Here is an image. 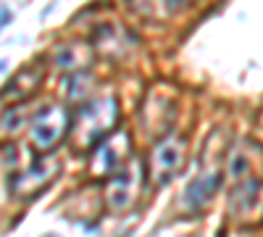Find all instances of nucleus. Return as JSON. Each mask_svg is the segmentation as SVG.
Listing matches in <instances>:
<instances>
[{
	"instance_id": "nucleus-1",
	"label": "nucleus",
	"mask_w": 263,
	"mask_h": 237,
	"mask_svg": "<svg viewBox=\"0 0 263 237\" xmlns=\"http://www.w3.org/2000/svg\"><path fill=\"white\" fill-rule=\"evenodd\" d=\"M116 114H119V105H116L114 98L92 100L79 114V119L74 124L77 142L79 145H95V142H100V137L116 124Z\"/></svg>"
},
{
	"instance_id": "nucleus-2",
	"label": "nucleus",
	"mask_w": 263,
	"mask_h": 237,
	"mask_svg": "<svg viewBox=\"0 0 263 237\" xmlns=\"http://www.w3.org/2000/svg\"><path fill=\"white\" fill-rule=\"evenodd\" d=\"M66 126H69V114H66V108L63 105H50V108L40 111L32 119L29 132H32V140H34L37 148L48 150L63 137Z\"/></svg>"
},
{
	"instance_id": "nucleus-3",
	"label": "nucleus",
	"mask_w": 263,
	"mask_h": 237,
	"mask_svg": "<svg viewBox=\"0 0 263 237\" xmlns=\"http://www.w3.org/2000/svg\"><path fill=\"white\" fill-rule=\"evenodd\" d=\"M182 142L177 137H166L158 148H156V153H153V179L161 182L166 179L168 174H174V171L179 169L182 163Z\"/></svg>"
},
{
	"instance_id": "nucleus-4",
	"label": "nucleus",
	"mask_w": 263,
	"mask_h": 237,
	"mask_svg": "<svg viewBox=\"0 0 263 237\" xmlns=\"http://www.w3.org/2000/svg\"><path fill=\"white\" fill-rule=\"evenodd\" d=\"M126 150H129V140H126V135H119V137H111V140L100 142L92 169L98 171V174H108V171H116L119 163H121V158L126 156Z\"/></svg>"
},
{
	"instance_id": "nucleus-5",
	"label": "nucleus",
	"mask_w": 263,
	"mask_h": 237,
	"mask_svg": "<svg viewBox=\"0 0 263 237\" xmlns=\"http://www.w3.org/2000/svg\"><path fill=\"white\" fill-rule=\"evenodd\" d=\"M137 169L129 166L126 171H121V174L108 185V203H111V208H126L132 200H135L137 195Z\"/></svg>"
},
{
	"instance_id": "nucleus-6",
	"label": "nucleus",
	"mask_w": 263,
	"mask_h": 237,
	"mask_svg": "<svg viewBox=\"0 0 263 237\" xmlns=\"http://www.w3.org/2000/svg\"><path fill=\"white\" fill-rule=\"evenodd\" d=\"M53 171H55V163H53V166H48V163H34V169H29L24 177L16 179V190H18V192L37 190V187H42V185L50 179Z\"/></svg>"
},
{
	"instance_id": "nucleus-7",
	"label": "nucleus",
	"mask_w": 263,
	"mask_h": 237,
	"mask_svg": "<svg viewBox=\"0 0 263 237\" xmlns=\"http://www.w3.org/2000/svg\"><path fill=\"white\" fill-rule=\"evenodd\" d=\"M216 185H218V177H216V174H213V177H208V179H195V182L190 185V190H187V200H190L192 206L205 203V200L213 195Z\"/></svg>"
}]
</instances>
